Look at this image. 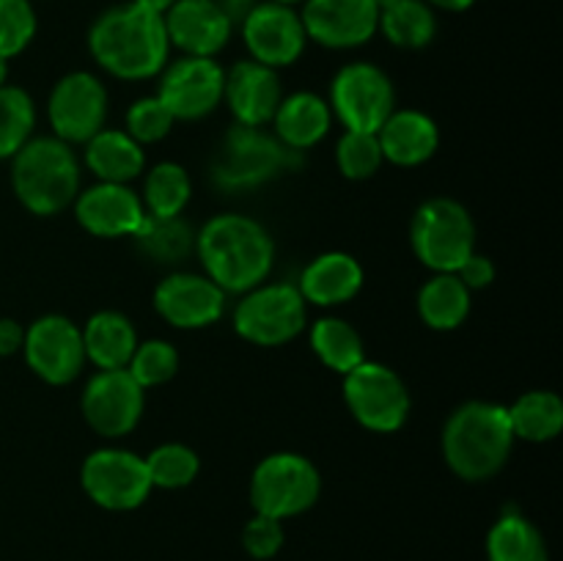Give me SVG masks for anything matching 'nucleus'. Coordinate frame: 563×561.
Masks as SVG:
<instances>
[{
	"label": "nucleus",
	"instance_id": "f257e3e1",
	"mask_svg": "<svg viewBox=\"0 0 563 561\" xmlns=\"http://www.w3.org/2000/svg\"><path fill=\"white\" fill-rule=\"evenodd\" d=\"M88 50L108 75L119 80H146L168 64L170 42L163 14L137 3L102 11L88 31Z\"/></svg>",
	"mask_w": 563,
	"mask_h": 561
},
{
	"label": "nucleus",
	"instance_id": "f03ea898",
	"mask_svg": "<svg viewBox=\"0 0 563 561\" xmlns=\"http://www.w3.org/2000/svg\"><path fill=\"white\" fill-rule=\"evenodd\" d=\"M196 253L207 278L229 295H245L269 275L275 262V242L258 220L225 212L209 220L196 234Z\"/></svg>",
	"mask_w": 563,
	"mask_h": 561
},
{
	"label": "nucleus",
	"instance_id": "7ed1b4c3",
	"mask_svg": "<svg viewBox=\"0 0 563 561\" xmlns=\"http://www.w3.org/2000/svg\"><path fill=\"white\" fill-rule=\"evenodd\" d=\"M515 440L504 405L467 402L445 421L443 457L465 482H487L509 462Z\"/></svg>",
	"mask_w": 563,
	"mask_h": 561
},
{
	"label": "nucleus",
	"instance_id": "20e7f679",
	"mask_svg": "<svg viewBox=\"0 0 563 561\" xmlns=\"http://www.w3.org/2000/svg\"><path fill=\"white\" fill-rule=\"evenodd\" d=\"M11 160V185L27 212L47 218L69 207L80 193L77 154L58 138H31Z\"/></svg>",
	"mask_w": 563,
	"mask_h": 561
},
{
	"label": "nucleus",
	"instance_id": "39448f33",
	"mask_svg": "<svg viewBox=\"0 0 563 561\" xmlns=\"http://www.w3.org/2000/svg\"><path fill=\"white\" fill-rule=\"evenodd\" d=\"M302 163L300 152L284 146L264 127L234 124L223 135L218 157L212 163V182L220 190L240 193L262 187L278 179L286 170H295Z\"/></svg>",
	"mask_w": 563,
	"mask_h": 561
},
{
	"label": "nucleus",
	"instance_id": "423d86ee",
	"mask_svg": "<svg viewBox=\"0 0 563 561\" xmlns=\"http://www.w3.org/2000/svg\"><path fill=\"white\" fill-rule=\"evenodd\" d=\"M410 242L423 267L456 273V267L476 253V223L454 198H429L412 215Z\"/></svg>",
	"mask_w": 563,
	"mask_h": 561
},
{
	"label": "nucleus",
	"instance_id": "0eeeda50",
	"mask_svg": "<svg viewBox=\"0 0 563 561\" xmlns=\"http://www.w3.org/2000/svg\"><path fill=\"white\" fill-rule=\"evenodd\" d=\"M322 493V476L308 457L295 451H275L264 457L251 479V504L256 515L297 517L311 509Z\"/></svg>",
	"mask_w": 563,
	"mask_h": 561
},
{
	"label": "nucleus",
	"instance_id": "6e6552de",
	"mask_svg": "<svg viewBox=\"0 0 563 561\" xmlns=\"http://www.w3.org/2000/svg\"><path fill=\"white\" fill-rule=\"evenodd\" d=\"M306 297L295 284H258L234 308V330L258 346H280L306 328Z\"/></svg>",
	"mask_w": 563,
	"mask_h": 561
},
{
	"label": "nucleus",
	"instance_id": "1a4fd4ad",
	"mask_svg": "<svg viewBox=\"0 0 563 561\" xmlns=\"http://www.w3.org/2000/svg\"><path fill=\"white\" fill-rule=\"evenodd\" d=\"M344 402L355 421L372 432H396L410 416L405 380L377 361H363L344 374Z\"/></svg>",
	"mask_w": 563,
	"mask_h": 561
},
{
	"label": "nucleus",
	"instance_id": "9d476101",
	"mask_svg": "<svg viewBox=\"0 0 563 561\" xmlns=\"http://www.w3.org/2000/svg\"><path fill=\"white\" fill-rule=\"evenodd\" d=\"M330 108L346 130L377 132L396 110V91L388 72L368 61H355L339 69L330 86Z\"/></svg>",
	"mask_w": 563,
	"mask_h": 561
},
{
	"label": "nucleus",
	"instance_id": "9b49d317",
	"mask_svg": "<svg viewBox=\"0 0 563 561\" xmlns=\"http://www.w3.org/2000/svg\"><path fill=\"white\" fill-rule=\"evenodd\" d=\"M80 484L88 498L110 512L137 509L152 493L146 460L126 449H97L80 468Z\"/></svg>",
	"mask_w": 563,
	"mask_h": 561
},
{
	"label": "nucleus",
	"instance_id": "f8f14e48",
	"mask_svg": "<svg viewBox=\"0 0 563 561\" xmlns=\"http://www.w3.org/2000/svg\"><path fill=\"white\" fill-rule=\"evenodd\" d=\"M143 396L141 385L126 369H99L82 388V416L88 427L102 438H124L141 424Z\"/></svg>",
	"mask_w": 563,
	"mask_h": 561
},
{
	"label": "nucleus",
	"instance_id": "ddd939ff",
	"mask_svg": "<svg viewBox=\"0 0 563 561\" xmlns=\"http://www.w3.org/2000/svg\"><path fill=\"white\" fill-rule=\"evenodd\" d=\"M49 127L64 143H88L104 127L108 91L91 72H69L55 82L47 102Z\"/></svg>",
	"mask_w": 563,
	"mask_h": 561
},
{
	"label": "nucleus",
	"instance_id": "4468645a",
	"mask_svg": "<svg viewBox=\"0 0 563 561\" xmlns=\"http://www.w3.org/2000/svg\"><path fill=\"white\" fill-rule=\"evenodd\" d=\"M223 86L225 69L218 61L185 55L174 64H165L157 99L174 119L196 121L212 113L223 102Z\"/></svg>",
	"mask_w": 563,
	"mask_h": 561
},
{
	"label": "nucleus",
	"instance_id": "2eb2a0df",
	"mask_svg": "<svg viewBox=\"0 0 563 561\" xmlns=\"http://www.w3.org/2000/svg\"><path fill=\"white\" fill-rule=\"evenodd\" d=\"M22 352H25L31 372L49 385H69L86 363L80 328L60 314L38 317L25 330Z\"/></svg>",
	"mask_w": 563,
	"mask_h": 561
},
{
	"label": "nucleus",
	"instance_id": "dca6fc26",
	"mask_svg": "<svg viewBox=\"0 0 563 561\" xmlns=\"http://www.w3.org/2000/svg\"><path fill=\"white\" fill-rule=\"evenodd\" d=\"M240 28L251 58L264 66L280 69L295 64L306 53L308 36L295 6L258 0Z\"/></svg>",
	"mask_w": 563,
	"mask_h": 561
},
{
	"label": "nucleus",
	"instance_id": "f3484780",
	"mask_svg": "<svg viewBox=\"0 0 563 561\" xmlns=\"http://www.w3.org/2000/svg\"><path fill=\"white\" fill-rule=\"evenodd\" d=\"M300 20L311 42L330 50H352L372 42L379 9L374 0H306Z\"/></svg>",
	"mask_w": 563,
	"mask_h": 561
},
{
	"label": "nucleus",
	"instance_id": "a211bd4d",
	"mask_svg": "<svg viewBox=\"0 0 563 561\" xmlns=\"http://www.w3.org/2000/svg\"><path fill=\"white\" fill-rule=\"evenodd\" d=\"M154 308L179 330H201L218 322L225 311V292L198 273H174L154 289Z\"/></svg>",
	"mask_w": 563,
	"mask_h": 561
},
{
	"label": "nucleus",
	"instance_id": "6ab92c4d",
	"mask_svg": "<svg viewBox=\"0 0 563 561\" xmlns=\"http://www.w3.org/2000/svg\"><path fill=\"white\" fill-rule=\"evenodd\" d=\"M163 20L170 47L198 58H214L234 33V25L225 20L214 0H176Z\"/></svg>",
	"mask_w": 563,
	"mask_h": 561
},
{
	"label": "nucleus",
	"instance_id": "aec40b11",
	"mask_svg": "<svg viewBox=\"0 0 563 561\" xmlns=\"http://www.w3.org/2000/svg\"><path fill=\"white\" fill-rule=\"evenodd\" d=\"M223 99L229 102L236 124L264 127L273 124L275 110L284 99L278 69L264 66L258 61H240L225 72Z\"/></svg>",
	"mask_w": 563,
	"mask_h": 561
},
{
	"label": "nucleus",
	"instance_id": "412c9836",
	"mask_svg": "<svg viewBox=\"0 0 563 561\" xmlns=\"http://www.w3.org/2000/svg\"><path fill=\"white\" fill-rule=\"evenodd\" d=\"M77 223L93 237H132L146 218L141 196L126 185L99 182L75 198Z\"/></svg>",
	"mask_w": 563,
	"mask_h": 561
},
{
	"label": "nucleus",
	"instance_id": "4be33fe9",
	"mask_svg": "<svg viewBox=\"0 0 563 561\" xmlns=\"http://www.w3.org/2000/svg\"><path fill=\"white\" fill-rule=\"evenodd\" d=\"M377 141L388 163L412 168L434 157L440 146V130L432 116L421 110H394L377 130Z\"/></svg>",
	"mask_w": 563,
	"mask_h": 561
},
{
	"label": "nucleus",
	"instance_id": "5701e85b",
	"mask_svg": "<svg viewBox=\"0 0 563 561\" xmlns=\"http://www.w3.org/2000/svg\"><path fill=\"white\" fill-rule=\"evenodd\" d=\"M300 295L313 306L333 308L350 302L363 289V267L344 251H330L313 258L300 275Z\"/></svg>",
	"mask_w": 563,
	"mask_h": 561
},
{
	"label": "nucleus",
	"instance_id": "b1692460",
	"mask_svg": "<svg viewBox=\"0 0 563 561\" xmlns=\"http://www.w3.org/2000/svg\"><path fill=\"white\" fill-rule=\"evenodd\" d=\"M330 105L324 102L319 94L300 91L291 97L280 99L278 110H275V138L284 146L295 148V152H306V148L317 146L324 135L330 132Z\"/></svg>",
	"mask_w": 563,
	"mask_h": 561
},
{
	"label": "nucleus",
	"instance_id": "393cba45",
	"mask_svg": "<svg viewBox=\"0 0 563 561\" xmlns=\"http://www.w3.org/2000/svg\"><path fill=\"white\" fill-rule=\"evenodd\" d=\"M86 165L99 176V182H115L126 185L141 176L146 165V152L137 141H132L124 130H99L86 143Z\"/></svg>",
	"mask_w": 563,
	"mask_h": 561
},
{
	"label": "nucleus",
	"instance_id": "a878e982",
	"mask_svg": "<svg viewBox=\"0 0 563 561\" xmlns=\"http://www.w3.org/2000/svg\"><path fill=\"white\" fill-rule=\"evenodd\" d=\"M82 346L88 361L99 369H126L137 346V333L130 319L119 311H99L86 322Z\"/></svg>",
	"mask_w": 563,
	"mask_h": 561
},
{
	"label": "nucleus",
	"instance_id": "bb28decb",
	"mask_svg": "<svg viewBox=\"0 0 563 561\" xmlns=\"http://www.w3.org/2000/svg\"><path fill=\"white\" fill-rule=\"evenodd\" d=\"M418 314L432 330H456L471 314V289L456 273H434L418 292Z\"/></svg>",
	"mask_w": 563,
	"mask_h": 561
},
{
	"label": "nucleus",
	"instance_id": "cd10ccee",
	"mask_svg": "<svg viewBox=\"0 0 563 561\" xmlns=\"http://www.w3.org/2000/svg\"><path fill=\"white\" fill-rule=\"evenodd\" d=\"M506 410L515 438L528 443H548L563 429V402L555 391H528Z\"/></svg>",
	"mask_w": 563,
	"mask_h": 561
},
{
	"label": "nucleus",
	"instance_id": "c85d7f7f",
	"mask_svg": "<svg viewBox=\"0 0 563 561\" xmlns=\"http://www.w3.org/2000/svg\"><path fill=\"white\" fill-rule=\"evenodd\" d=\"M489 561H550L548 542L542 531L520 512H506L498 517L487 537Z\"/></svg>",
	"mask_w": 563,
	"mask_h": 561
},
{
	"label": "nucleus",
	"instance_id": "c756f323",
	"mask_svg": "<svg viewBox=\"0 0 563 561\" xmlns=\"http://www.w3.org/2000/svg\"><path fill=\"white\" fill-rule=\"evenodd\" d=\"M377 31L401 50H421L438 36V14L423 0H399L379 11Z\"/></svg>",
	"mask_w": 563,
	"mask_h": 561
},
{
	"label": "nucleus",
	"instance_id": "7c9ffc66",
	"mask_svg": "<svg viewBox=\"0 0 563 561\" xmlns=\"http://www.w3.org/2000/svg\"><path fill=\"white\" fill-rule=\"evenodd\" d=\"M132 240L137 242L143 256L157 264H179L196 251V231L190 229V223L181 220V215H176V218H154V215L146 212Z\"/></svg>",
	"mask_w": 563,
	"mask_h": 561
},
{
	"label": "nucleus",
	"instance_id": "2f4dec72",
	"mask_svg": "<svg viewBox=\"0 0 563 561\" xmlns=\"http://www.w3.org/2000/svg\"><path fill=\"white\" fill-rule=\"evenodd\" d=\"M311 346L319 361L339 374H350L357 363L366 361V346L361 333L346 319L324 317L313 322Z\"/></svg>",
	"mask_w": 563,
	"mask_h": 561
},
{
	"label": "nucleus",
	"instance_id": "473e14b6",
	"mask_svg": "<svg viewBox=\"0 0 563 561\" xmlns=\"http://www.w3.org/2000/svg\"><path fill=\"white\" fill-rule=\"evenodd\" d=\"M192 196L190 174L179 163H159L148 170L143 187V209L154 218H176L185 212Z\"/></svg>",
	"mask_w": 563,
	"mask_h": 561
},
{
	"label": "nucleus",
	"instance_id": "72a5a7b5",
	"mask_svg": "<svg viewBox=\"0 0 563 561\" xmlns=\"http://www.w3.org/2000/svg\"><path fill=\"white\" fill-rule=\"evenodd\" d=\"M36 108L25 88L0 86V160H9L31 141Z\"/></svg>",
	"mask_w": 563,
	"mask_h": 561
},
{
	"label": "nucleus",
	"instance_id": "f704fd0d",
	"mask_svg": "<svg viewBox=\"0 0 563 561\" xmlns=\"http://www.w3.org/2000/svg\"><path fill=\"white\" fill-rule=\"evenodd\" d=\"M146 471L152 479V487L181 490L196 482L201 462L198 454L185 443H163L146 457Z\"/></svg>",
	"mask_w": 563,
	"mask_h": 561
},
{
	"label": "nucleus",
	"instance_id": "c9c22d12",
	"mask_svg": "<svg viewBox=\"0 0 563 561\" xmlns=\"http://www.w3.org/2000/svg\"><path fill=\"white\" fill-rule=\"evenodd\" d=\"M126 372L132 374L137 385L143 391L157 388V385H165L168 380L176 377L179 372V352H176L174 344L163 339H148L137 341L135 352H132L130 363H126Z\"/></svg>",
	"mask_w": 563,
	"mask_h": 561
},
{
	"label": "nucleus",
	"instance_id": "e433bc0d",
	"mask_svg": "<svg viewBox=\"0 0 563 561\" xmlns=\"http://www.w3.org/2000/svg\"><path fill=\"white\" fill-rule=\"evenodd\" d=\"M335 163H339V170L346 179H372L379 170V165L385 163L377 132L346 130L344 138L339 141V146H335Z\"/></svg>",
	"mask_w": 563,
	"mask_h": 561
},
{
	"label": "nucleus",
	"instance_id": "4c0bfd02",
	"mask_svg": "<svg viewBox=\"0 0 563 561\" xmlns=\"http://www.w3.org/2000/svg\"><path fill=\"white\" fill-rule=\"evenodd\" d=\"M36 11L31 0H0V58H14L36 36Z\"/></svg>",
	"mask_w": 563,
	"mask_h": 561
},
{
	"label": "nucleus",
	"instance_id": "58836bf2",
	"mask_svg": "<svg viewBox=\"0 0 563 561\" xmlns=\"http://www.w3.org/2000/svg\"><path fill=\"white\" fill-rule=\"evenodd\" d=\"M174 121L176 119L168 113V108L159 102L157 94H154V97H143L126 110V135H130L132 141L141 143V146L157 143L174 130Z\"/></svg>",
	"mask_w": 563,
	"mask_h": 561
},
{
	"label": "nucleus",
	"instance_id": "ea45409f",
	"mask_svg": "<svg viewBox=\"0 0 563 561\" xmlns=\"http://www.w3.org/2000/svg\"><path fill=\"white\" fill-rule=\"evenodd\" d=\"M242 544L253 559H273L284 548V526L267 515L251 517L245 531H242Z\"/></svg>",
	"mask_w": 563,
	"mask_h": 561
},
{
	"label": "nucleus",
	"instance_id": "a19ab883",
	"mask_svg": "<svg viewBox=\"0 0 563 561\" xmlns=\"http://www.w3.org/2000/svg\"><path fill=\"white\" fill-rule=\"evenodd\" d=\"M456 278H460L471 292L487 289V286L495 280L493 258L482 256V253H471V256L456 267Z\"/></svg>",
	"mask_w": 563,
	"mask_h": 561
},
{
	"label": "nucleus",
	"instance_id": "79ce46f5",
	"mask_svg": "<svg viewBox=\"0 0 563 561\" xmlns=\"http://www.w3.org/2000/svg\"><path fill=\"white\" fill-rule=\"evenodd\" d=\"M25 344V328L16 319H0V358H9Z\"/></svg>",
	"mask_w": 563,
	"mask_h": 561
},
{
	"label": "nucleus",
	"instance_id": "37998d69",
	"mask_svg": "<svg viewBox=\"0 0 563 561\" xmlns=\"http://www.w3.org/2000/svg\"><path fill=\"white\" fill-rule=\"evenodd\" d=\"M214 3H218V9L223 11L225 20H229L231 25L240 28L242 22H245V16L253 11V6L258 3V0H214Z\"/></svg>",
	"mask_w": 563,
	"mask_h": 561
},
{
	"label": "nucleus",
	"instance_id": "c03bdc74",
	"mask_svg": "<svg viewBox=\"0 0 563 561\" xmlns=\"http://www.w3.org/2000/svg\"><path fill=\"white\" fill-rule=\"evenodd\" d=\"M423 3H429L432 9L440 11H467L476 0H423Z\"/></svg>",
	"mask_w": 563,
	"mask_h": 561
},
{
	"label": "nucleus",
	"instance_id": "a18cd8bd",
	"mask_svg": "<svg viewBox=\"0 0 563 561\" xmlns=\"http://www.w3.org/2000/svg\"><path fill=\"white\" fill-rule=\"evenodd\" d=\"M132 3L143 6V9L154 11V14H165V11H168L176 0H132Z\"/></svg>",
	"mask_w": 563,
	"mask_h": 561
},
{
	"label": "nucleus",
	"instance_id": "49530a36",
	"mask_svg": "<svg viewBox=\"0 0 563 561\" xmlns=\"http://www.w3.org/2000/svg\"><path fill=\"white\" fill-rule=\"evenodd\" d=\"M5 77H9V61L0 58V86H5Z\"/></svg>",
	"mask_w": 563,
	"mask_h": 561
},
{
	"label": "nucleus",
	"instance_id": "de8ad7c7",
	"mask_svg": "<svg viewBox=\"0 0 563 561\" xmlns=\"http://www.w3.org/2000/svg\"><path fill=\"white\" fill-rule=\"evenodd\" d=\"M394 3H399V0H374V6H377L379 11L388 9V6H394Z\"/></svg>",
	"mask_w": 563,
	"mask_h": 561
},
{
	"label": "nucleus",
	"instance_id": "09e8293b",
	"mask_svg": "<svg viewBox=\"0 0 563 561\" xmlns=\"http://www.w3.org/2000/svg\"><path fill=\"white\" fill-rule=\"evenodd\" d=\"M275 3H284V6H300V3H306V0H275Z\"/></svg>",
	"mask_w": 563,
	"mask_h": 561
}]
</instances>
